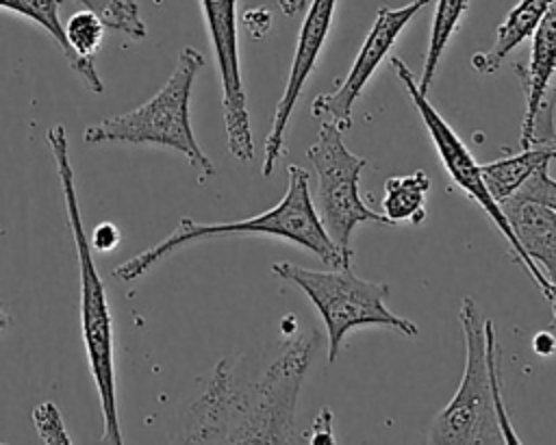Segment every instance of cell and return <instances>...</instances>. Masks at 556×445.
<instances>
[{"label":"cell","instance_id":"4","mask_svg":"<svg viewBox=\"0 0 556 445\" xmlns=\"http://www.w3.org/2000/svg\"><path fill=\"white\" fill-rule=\"evenodd\" d=\"M228 234H267V237H280L287 239L311 254H315L321 263L330 267L345 265L341 258L339 247L332 243L328 232L324 230L317 211L311 200V187H308V171L300 165L287 167V191L282 200L256 215L245 217L237 221H217V224H202L193 221L189 217H182L178 226L156 245L130 256L128 260L115 265L113 276L122 282H132L146 276L156 263L174 254L176 250L204 241L215 237H228Z\"/></svg>","mask_w":556,"mask_h":445},{"label":"cell","instance_id":"12","mask_svg":"<svg viewBox=\"0 0 556 445\" xmlns=\"http://www.w3.org/2000/svg\"><path fill=\"white\" fill-rule=\"evenodd\" d=\"M523 96L526 113L521 124V148L547 145L556 148L552 106L554 98H547L549 80L556 72V0L545 11L536 28L532 30V52L528 67H517Z\"/></svg>","mask_w":556,"mask_h":445},{"label":"cell","instance_id":"23","mask_svg":"<svg viewBox=\"0 0 556 445\" xmlns=\"http://www.w3.org/2000/svg\"><path fill=\"white\" fill-rule=\"evenodd\" d=\"M119 241H122V232H119V228H117L115 224H111V221L98 224V226L93 228L91 237H89L91 247L98 250V252H111V250H115V247L119 245Z\"/></svg>","mask_w":556,"mask_h":445},{"label":"cell","instance_id":"13","mask_svg":"<svg viewBox=\"0 0 556 445\" xmlns=\"http://www.w3.org/2000/svg\"><path fill=\"white\" fill-rule=\"evenodd\" d=\"M521 250L541 269L549 284V308L556 330V211L545 204L510 195L500 202Z\"/></svg>","mask_w":556,"mask_h":445},{"label":"cell","instance_id":"20","mask_svg":"<svg viewBox=\"0 0 556 445\" xmlns=\"http://www.w3.org/2000/svg\"><path fill=\"white\" fill-rule=\"evenodd\" d=\"M85 9L98 13L106 28L128 35L130 39H143L148 35L146 22L139 13L137 0H78Z\"/></svg>","mask_w":556,"mask_h":445},{"label":"cell","instance_id":"7","mask_svg":"<svg viewBox=\"0 0 556 445\" xmlns=\"http://www.w3.org/2000/svg\"><path fill=\"white\" fill-rule=\"evenodd\" d=\"M306 158L317 174L315 195H311L317 217L339 247L345 265H352V232L358 224H391L384 215L365 206L358 193L361 171L367 158L352 154L343 143V132L330 122H321Z\"/></svg>","mask_w":556,"mask_h":445},{"label":"cell","instance_id":"2","mask_svg":"<svg viewBox=\"0 0 556 445\" xmlns=\"http://www.w3.org/2000/svg\"><path fill=\"white\" fill-rule=\"evenodd\" d=\"M46 141L59 174V185L63 191L65 217L70 234L74 239L76 258H78V291H80V334L85 343V354L89 371L98 391L104 432L102 443L119 445L124 443L119 428V408H117V384H115V345H113V319L109 310L106 289L96 269L93 247L89 243L87 230L83 226L80 204L74 185V169L70 161V139L63 124H54L46 130Z\"/></svg>","mask_w":556,"mask_h":445},{"label":"cell","instance_id":"8","mask_svg":"<svg viewBox=\"0 0 556 445\" xmlns=\"http://www.w3.org/2000/svg\"><path fill=\"white\" fill-rule=\"evenodd\" d=\"M391 67L395 72V76L400 78V82L404 85L410 102L415 104V109L419 111L426 130L432 137V143L437 148V154L445 167V171L450 174V178L454 180L456 187H460L486 215L489 219L497 226V230L502 232V237L508 241L510 252L515 256V260L526 269V274L532 278V282L539 287V291L543 293V297L549 304V284L543 278L541 269L530 260V256L521 250L506 215L502 213L497 200L489 193L482 174H480V165L476 163V158L471 156V152L467 150V145L458 139V135L452 130V126L441 117V113H437V109L430 104L428 96L419 89V82H415L413 72L408 69V65L400 59V56H391Z\"/></svg>","mask_w":556,"mask_h":445},{"label":"cell","instance_id":"11","mask_svg":"<svg viewBox=\"0 0 556 445\" xmlns=\"http://www.w3.org/2000/svg\"><path fill=\"white\" fill-rule=\"evenodd\" d=\"M334 7H337V0H311V7L306 9L304 22H302V28L298 35V43H295L291 69L287 76V85L276 104L271 128L265 139V156H263V167H261L263 176H269L274 171L278 158L282 156L285 132H287L293 106H295V102L306 85V78L315 67L321 46L328 37Z\"/></svg>","mask_w":556,"mask_h":445},{"label":"cell","instance_id":"24","mask_svg":"<svg viewBox=\"0 0 556 445\" xmlns=\"http://www.w3.org/2000/svg\"><path fill=\"white\" fill-rule=\"evenodd\" d=\"M334 432H332V410L330 408H321V412L317 415L311 434H306V443L311 445H330L334 443Z\"/></svg>","mask_w":556,"mask_h":445},{"label":"cell","instance_id":"9","mask_svg":"<svg viewBox=\"0 0 556 445\" xmlns=\"http://www.w3.org/2000/svg\"><path fill=\"white\" fill-rule=\"evenodd\" d=\"M200 4L222 82V109L228 152L237 161L248 163L254 156V141L239 63L237 0H200Z\"/></svg>","mask_w":556,"mask_h":445},{"label":"cell","instance_id":"15","mask_svg":"<svg viewBox=\"0 0 556 445\" xmlns=\"http://www.w3.org/2000/svg\"><path fill=\"white\" fill-rule=\"evenodd\" d=\"M104 30H106V26H104L102 17L98 13H93L91 9H80V11L72 13L70 20L63 24L65 41L74 56L70 67L78 74V78L91 93L104 91V82L93 65V59L104 39Z\"/></svg>","mask_w":556,"mask_h":445},{"label":"cell","instance_id":"17","mask_svg":"<svg viewBox=\"0 0 556 445\" xmlns=\"http://www.w3.org/2000/svg\"><path fill=\"white\" fill-rule=\"evenodd\" d=\"M430 191V178L417 169L413 174L393 176L384 180V198H382V211L384 217L395 221H410L421 224L426 219V195Z\"/></svg>","mask_w":556,"mask_h":445},{"label":"cell","instance_id":"18","mask_svg":"<svg viewBox=\"0 0 556 445\" xmlns=\"http://www.w3.org/2000/svg\"><path fill=\"white\" fill-rule=\"evenodd\" d=\"M467 7H469V0H437V11H434V17H432L430 41H428L426 61H424V74H421V82H419V89L426 96H428V89L434 80L437 67L443 59L445 46H447L450 37L454 35V30L458 28V22L463 20Z\"/></svg>","mask_w":556,"mask_h":445},{"label":"cell","instance_id":"27","mask_svg":"<svg viewBox=\"0 0 556 445\" xmlns=\"http://www.w3.org/2000/svg\"><path fill=\"white\" fill-rule=\"evenodd\" d=\"M7 323H9V317L4 315V310H2V306H0V332L7 328Z\"/></svg>","mask_w":556,"mask_h":445},{"label":"cell","instance_id":"26","mask_svg":"<svg viewBox=\"0 0 556 445\" xmlns=\"http://www.w3.org/2000/svg\"><path fill=\"white\" fill-rule=\"evenodd\" d=\"M278 7H280V11H282L285 15L293 17V15H298V13L302 11L304 0H278Z\"/></svg>","mask_w":556,"mask_h":445},{"label":"cell","instance_id":"25","mask_svg":"<svg viewBox=\"0 0 556 445\" xmlns=\"http://www.w3.org/2000/svg\"><path fill=\"white\" fill-rule=\"evenodd\" d=\"M532 347L539 356H549L556 349V336L549 334V332H539L532 341Z\"/></svg>","mask_w":556,"mask_h":445},{"label":"cell","instance_id":"14","mask_svg":"<svg viewBox=\"0 0 556 445\" xmlns=\"http://www.w3.org/2000/svg\"><path fill=\"white\" fill-rule=\"evenodd\" d=\"M552 2L554 0H519L500 24L493 46L486 52L471 56V67L480 74H491L500 69L506 56L532 35Z\"/></svg>","mask_w":556,"mask_h":445},{"label":"cell","instance_id":"22","mask_svg":"<svg viewBox=\"0 0 556 445\" xmlns=\"http://www.w3.org/2000/svg\"><path fill=\"white\" fill-rule=\"evenodd\" d=\"M513 195L523 198V200H532V202H539V204H545L552 211H556V180L547 174V167L534 171L523 182V187L517 193H513Z\"/></svg>","mask_w":556,"mask_h":445},{"label":"cell","instance_id":"3","mask_svg":"<svg viewBox=\"0 0 556 445\" xmlns=\"http://www.w3.org/2000/svg\"><path fill=\"white\" fill-rule=\"evenodd\" d=\"M458 319L465 334V371L458 391L432 421L428 443L517 445L521 441L502 399L500 347L493 321L480 317V308L471 297L463 300Z\"/></svg>","mask_w":556,"mask_h":445},{"label":"cell","instance_id":"21","mask_svg":"<svg viewBox=\"0 0 556 445\" xmlns=\"http://www.w3.org/2000/svg\"><path fill=\"white\" fill-rule=\"evenodd\" d=\"M33 425L43 443L70 445L72 438L63 425V417L54 402H41L33 408Z\"/></svg>","mask_w":556,"mask_h":445},{"label":"cell","instance_id":"10","mask_svg":"<svg viewBox=\"0 0 556 445\" xmlns=\"http://www.w3.org/2000/svg\"><path fill=\"white\" fill-rule=\"evenodd\" d=\"M430 2L432 0H413L410 4L400 7V9L380 7L343 82L332 93H321L313 100V104H311L313 117L319 119L321 115H330L341 132L350 130L352 106H354L356 98L361 96L363 87L374 76L380 61L389 54L391 46L395 43V39L404 30V26Z\"/></svg>","mask_w":556,"mask_h":445},{"label":"cell","instance_id":"19","mask_svg":"<svg viewBox=\"0 0 556 445\" xmlns=\"http://www.w3.org/2000/svg\"><path fill=\"white\" fill-rule=\"evenodd\" d=\"M63 0H0V9H9L17 15H24L39 24L56 43V48L63 52L67 65H72L74 56L70 52V46L65 41L63 24L59 20V7Z\"/></svg>","mask_w":556,"mask_h":445},{"label":"cell","instance_id":"1","mask_svg":"<svg viewBox=\"0 0 556 445\" xmlns=\"http://www.w3.org/2000/svg\"><path fill=\"white\" fill-rule=\"evenodd\" d=\"M317 347V332L289 334L269 367L248 378L222 360L206 391L187 408L180 443H306L295 402Z\"/></svg>","mask_w":556,"mask_h":445},{"label":"cell","instance_id":"16","mask_svg":"<svg viewBox=\"0 0 556 445\" xmlns=\"http://www.w3.org/2000/svg\"><path fill=\"white\" fill-rule=\"evenodd\" d=\"M552 158H556V148L532 145L523 148L519 154L480 165V174L489 193L500 204L502 200L517 193L534 171L547 167Z\"/></svg>","mask_w":556,"mask_h":445},{"label":"cell","instance_id":"5","mask_svg":"<svg viewBox=\"0 0 556 445\" xmlns=\"http://www.w3.org/2000/svg\"><path fill=\"white\" fill-rule=\"evenodd\" d=\"M202 65L204 56L195 48L185 46L178 52L174 72L150 100L126 113H117L87 126L83 141L87 145L124 143L176 150L198 171L200 180L213 176L215 165L195 141L189 113L191 87Z\"/></svg>","mask_w":556,"mask_h":445},{"label":"cell","instance_id":"6","mask_svg":"<svg viewBox=\"0 0 556 445\" xmlns=\"http://www.w3.org/2000/svg\"><path fill=\"white\" fill-rule=\"evenodd\" d=\"M271 271L274 276L300 287L321 315L328 332V363L337 360L341 341L352 328L387 326L410 339L419 334V328L410 319L387 308L384 302L391 291L389 284L356 276L352 265L315 271L293 263H274Z\"/></svg>","mask_w":556,"mask_h":445}]
</instances>
